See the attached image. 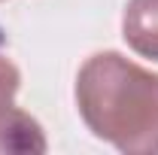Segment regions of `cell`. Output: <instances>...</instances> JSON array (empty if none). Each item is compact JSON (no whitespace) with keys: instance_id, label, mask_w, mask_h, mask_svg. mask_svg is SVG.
<instances>
[{"instance_id":"obj_1","label":"cell","mask_w":158,"mask_h":155,"mask_svg":"<svg viewBox=\"0 0 158 155\" xmlns=\"http://www.w3.org/2000/svg\"><path fill=\"white\" fill-rule=\"evenodd\" d=\"M76 107L98 140L125 155H158V73L98 52L79 67Z\"/></svg>"},{"instance_id":"obj_2","label":"cell","mask_w":158,"mask_h":155,"mask_svg":"<svg viewBox=\"0 0 158 155\" xmlns=\"http://www.w3.org/2000/svg\"><path fill=\"white\" fill-rule=\"evenodd\" d=\"M21 85L19 67L6 55H0V155H27L46 152V134L37 119L15 107Z\"/></svg>"},{"instance_id":"obj_3","label":"cell","mask_w":158,"mask_h":155,"mask_svg":"<svg viewBox=\"0 0 158 155\" xmlns=\"http://www.w3.org/2000/svg\"><path fill=\"white\" fill-rule=\"evenodd\" d=\"M122 37L140 58L158 61V0H128L122 15Z\"/></svg>"}]
</instances>
